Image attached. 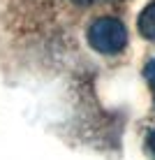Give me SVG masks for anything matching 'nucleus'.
<instances>
[{
	"mask_svg": "<svg viewBox=\"0 0 155 160\" xmlns=\"http://www.w3.org/2000/svg\"><path fill=\"white\" fill-rule=\"evenodd\" d=\"M137 28H139V32L146 37V40L155 42V0L148 2L146 7L141 9L139 19H137Z\"/></svg>",
	"mask_w": 155,
	"mask_h": 160,
	"instance_id": "nucleus-2",
	"label": "nucleus"
},
{
	"mask_svg": "<svg viewBox=\"0 0 155 160\" xmlns=\"http://www.w3.org/2000/svg\"><path fill=\"white\" fill-rule=\"evenodd\" d=\"M143 77L148 79V84L155 88V58H151L146 63V68H143Z\"/></svg>",
	"mask_w": 155,
	"mask_h": 160,
	"instance_id": "nucleus-3",
	"label": "nucleus"
},
{
	"mask_svg": "<svg viewBox=\"0 0 155 160\" xmlns=\"http://www.w3.org/2000/svg\"><path fill=\"white\" fill-rule=\"evenodd\" d=\"M146 146H148V151H151V156L155 158V130H151L146 135Z\"/></svg>",
	"mask_w": 155,
	"mask_h": 160,
	"instance_id": "nucleus-4",
	"label": "nucleus"
},
{
	"mask_svg": "<svg viewBox=\"0 0 155 160\" xmlns=\"http://www.w3.org/2000/svg\"><path fill=\"white\" fill-rule=\"evenodd\" d=\"M88 44L99 53H120L127 47V30L114 16H99L88 28Z\"/></svg>",
	"mask_w": 155,
	"mask_h": 160,
	"instance_id": "nucleus-1",
	"label": "nucleus"
}]
</instances>
